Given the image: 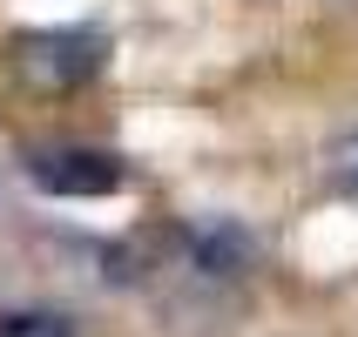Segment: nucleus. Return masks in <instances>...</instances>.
<instances>
[{
	"label": "nucleus",
	"mask_w": 358,
	"mask_h": 337,
	"mask_svg": "<svg viewBox=\"0 0 358 337\" xmlns=\"http://www.w3.org/2000/svg\"><path fill=\"white\" fill-rule=\"evenodd\" d=\"M14 61H20V75L34 81V88L68 95V88H81V81L101 75L108 40H101L95 27H34V34L14 40Z\"/></svg>",
	"instance_id": "f257e3e1"
},
{
	"label": "nucleus",
	"mask_w": 358,
	"mask_h": 337,
	"mask_svg": "<svg viewBox=\"0 0 358 337\" xmlns=\"http://www.w3.org/2000/svg\"><path fill=\"white\" fill-rule=\"evenodd\" d=\"M27 182L41 196L95 202V196H115L129 182V162L115 149H88V142H41V149H27Z\"/></svg>",
	"instance_id": "f03ea898"
},
{
	"label": "nucleus",
	"mask_w": 358,
	"mask_h": 337,
	"mask_svg": "<svg viewBox=\"0 0 358 337\" xmlns=\"http://www.w3.org/2000/svg\"><path fill=\"white\" fill-rule=\"evenodd\" d=\"M182 257H189V270H203V277H243L250 270V257H257V243H250V230L230 216H210V223H189L182 230Z\"/></svg>",
	"instance_id": "7ed1b4c3"
},
{
	"label": "nucleus",
	"mask_w": 358,
	"mask_h": 337,
	"mask_svg": "<svg viewBox=\"0 0 358 337\" xmlns=\"http://www.w3.org/2000/svg\"><path fill=\"white\" fill-rule=\"evenodd\" d=\"M0 337H75V317H61V310H0Z\"/></svg>",
	"instance_id": "20e7f679"
},
{
	"label": "nucleus",
	"mask_w": 358,
	"mask_h": 337,
	"mask_svg": "<svg viewBox=\"0 0 358 337\" xmlns=\"http://www.w3.org/2000/svg\"><path fill=\"white\" fill-rule=\"evenodd\" d=\"M324 176H331V189H338V196L358 202V128H345V135L324 149Z\"/></svg>",
	"instance_id": "39448f33"
}]
</instances>
